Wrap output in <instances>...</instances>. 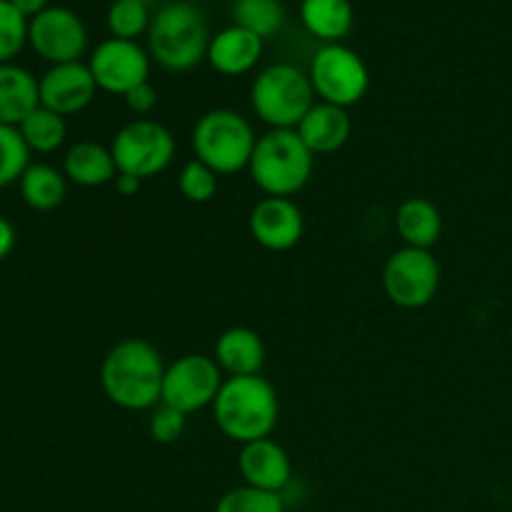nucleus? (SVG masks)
I'll use <instances>...</instances> for the list:
<instances>
[{"label":"nucleus","mask_w":512,"mask_h":512,"mask_svg":"<svg viewBox=\"0 0 512 512\" xmlns=\"http://www.w3.org/2000/svg\"><path fill=\"white\" fill-rule=\"evenodd\" d=\"M163 355L143 338H125L105 353L100 385L113 405L123 410H153L163 400Z\"/></svg>","instance_id":"nucleus-1"},{"label":"nucleus","mask_w":512,"mask_h":512,"mask_svg":"<svg viewBox=\"0 0 512 512\" xmlns=\"http://www.w3.org/2000/svg\"><path fill=\"white\" fill-rule=\"evenodd\" d=\"M215 425L233 443L270 438L280 418V400L273 383L263 375L225 378L213 403Z\"/></svg>","instance_id":"nucleus-2"},{"label":"nucleus","mask_w":512,"mask_h":512,"mask_svg":"<svg viewBox=\"0 0 512 512\" xmlns=\"http://www.w3.org/2000/svg\"><path fill=\"white\" fill-rule=\"evenodd\" d=\"M208 23L193 3L175 0L153 15L148 28V53L160 68L185 73L208 58Z\"/></svg>","instance_id":"nucleus-3"},{"label":"nucleus","mask_w":512,"mask_h":512,"mask_svg":"<svg viewBox=\"0 0 512 512\" xmlns=\"http://www.w3.org/2000/svg\"><path fill=\"white\" fill-rule=\"evenodd\" d=\"M315 155L298 130H268L260 135L250 160V175L268 198H290L310 183Z\"/></svg>","instance_id":"nucleus-4"},{"label":"nucleus","mask_w":512,"mask_h":512,"mask_svg":"<svg viewBox=\"0 0 512 512\" xmlns=\"http://www.w3.org/2000/svg\"><path fill=\"white\" fill-rule=\"evenodd\" d=\"M258 135L248 118L235 110L215 108L200 115L193 128V153L218 175L250 168Z\"/></svg>","instance_id":"nucleus-5"},{"label":"nucleus","mask_w":512,"mask_h":512,"mask_svg":"<svg viewBox=\"0 0 512 512\" xmlns=\"http://www.w3.org/2000/svg\"><path fill=\"white\" fill-rule=\"evenodd\" d=\"M315 90L308 73L290 63H275L258 73L250 88V105L270 130H298L315 105Z\"/></svg>","instance_id":"nucleus-6"},{"label":"nucleus","mask_w":512,"mask_h":512,"mask_svg":"<svg viewBox=\"0 0 512 512\" xmlns=\"http://www.w3.org/2000/svg\"><path fill=\"white\" fill-rule=\"evenodd\" d=\"M110 150H113L118 173L145 180L170 168L175 158V138L158 120L135 118L133 123L123 125L115 133Z\"/></svg>","instance_id":"nucleus-7"},{"label":"nucleus","mask_w":512,"mask_h":512,"mask_svg":"<svg viewBox=\"0 0 512 512\" xmlns=\"http://www.w3.org/2000/svg\"><path fill=\"white\" fill-rule=\"evenodd\" d=\"M308 78L323 103L340 105V108L360 103L370 88V70L365 60L340 43L318 48L310 63Z\"/></svg>","instance_id":"nucleus-8"},{"label":"nucleus","mask_w":512,"mask_h":512,"mask_svg":"<svg viewBox=\"0 0 512 512\" xmlns=\"http://www.w3.org/2000/svg\"><path fill=\"white\" fill-rule=\"evenodd\" d=\"M383 288L390 303L415 310L433 303L440 288V265L430 250L400 248L388 258L383 270Z\"/></svg>","instance_id":"nucleus-9"},{"label":"nucleus","mask_w":512,"mask_h":512,"mask_svg":"<svg viewBox=\"0 0 512 512\" xmlns=\"http://www.w3.org/2000/svg\"><path fill=\"white\" fill-rule=\"evenodd\" d=\"M225 378L215 358L183 355L165 368L163 400L160 403L190 415L215 403Z\"/></svg>","instance_id":"nucleus-10"},{"label":"nucleus","mask_w":512,"mask_h":512,"mask_svg":"<svg viewBox=\"0 0 512 512\" xmlns=\"http://www.w3.org/2000/svg\"><path fill=\"white\" fill-rule=\"evenodd\" d=\"M98 90L110 95H128L150 78V53L135 40L108 38L93 50L88 60Z\"/></svg>","instance_id":"nucleus-11"},{"label":"nucleus","mask_w":512,"mask_h":512,"mask_svg":"<svg viewBox=\"0 0 512 512\" xmlns=\"http://www.w3.org/2000/svg\"><path fill=\"white\" fill-rule=\"evenodd\" d=\"M28 43L50 65L78 63L88 50V28L68 8H45L30 18Z\"/></svg>","instance_id":"nucleus-12"},{"label":"nucleus","mask_w":512,"mask_h":512,"mask_svg":"<svg viewBox=\"0 0 512 512\" xmlns=\"http://www.w3.org/2000/svg\"><path fill=\"white\" fill-rule=\"evenodd\" d=\"M250 235L273 253H285L300 243L305 230L303 210L290 198H263L250 210Z\"/></svg>","instance_id":"nucleus-13"},{"label":"nucleus","mask_w":512,"mask_h":512,"mask_svg":"<svg viewBox=\"0 0 512 512\" xmlns=\"http://www.w3.org/2000/svg\"><path fill=\"white\" fill-rule=\"evenodd\" d=\"M38 93L43 108L68 118V115L80 113V110L93 103L95 93H98V83H95L88 65L78 60V63L53 65L38 80Z\"/></svg>","instance_id":"nucleus-14"},{"label":"nucleus","mask_w":512,"mask_h":512,"mask_svg":"<svg viewBox=\"0 0 512 512\" xmlns=\"http://www.w3.org/2000/svg\"><path fill=\"white\" fill-rule=\"evenodd\" d=\"M238 470L245 485L268 490V493H283L285 485L293 478V465H290L288 453L273 438L245 443L238 455Z\"/></svg>","instance_id":"nucleus-15"},{"label":"nucleus","mask_w":512,"mask_h":512,"mask_svg":"<svg viewBox=\"0 0 512 512\" xmlns=\"http://www.w3.org/2000/svg\"><path fill=\"white\" fill-rule=\"evenodd\" d=\"M298 135L308 145L310 153L328 155L348 143L353 135V120H350L348 108L318 100L298 125Z\"/></svg>","instance_id":"nucleus-16"},{"label":"nucleus","mask_w":512,"mask_h":512,"mask_svg":"<svg viewBox=\"0 0 512 512\" xmlns=\"http://www.w3.org/2000/svg\"><path fill=\"white\" fill-rule=\"evenodd\" d=\"M260 55H263V38L240 28V25H230V28L220 30L218 35L210 38L205 60L220 75L235 78V75L250 73L258 65Z\"/></svg>","instance_id":"nucleus-17"},{"label":"nucleus","mask_w":512,"mask_h":512,"mask_svg":"<svg viewBox=\"0 0 512 512\" xmlns=\"http://www.w3.org/2000/svg\"><path fill=\"white\" fill-rule=\"evenodd\" d=\"M215 363L220 365L228 378H243V375H260L265 365V343L255 330L228 328L215 343Z\"/></svg>","instance_id":"nucleus-18"},{"label":"nucleus","mask_w":512,"mask_h":512,"mask_svg":"<svg viewBox=\"0 0 512 512\" xmlns=\"http://www.w3.org/2000/svg\"><path fill=\"white\" fill-rule=\"evenodd\" d=\"M63 173L70 183L80 188H100V185L115 183L118 165H115L113 150L93 140H83L65 153Z\"/></svg>","instance_id":"nucleus-19"},{"label":"nucleus","mask_w":512,"mask_h":512,"mask_svg":"<svg viewBox=\"0 0 512 512\" xmlns=\"http://www.w3.org/2000/svg\"><path fill=\"white\" fill-rule=\"evenodd\" d=\"M38 105V78L20 65H0V125L18 128Z\"/></svg>","instance_id":"nucleus-20"},{"label":"nucleus","mask_w":512,"mask_h":512,"mask_svg":"<svg viewBox=\"0 0 512 512\" xmlns=\"http://www.w3.org/2000/svg\"><path fill=\"white\" fill-rule=\"evenodd\" d=\"M395 228L408 248L430 250L443 235V215L428 198H408L400 203Z\"/></svg>","instance_id":"nucleus-21"},{"label":"nucleus","mask_w":512,"mask_h":512,"mask_svg":"<svg viewBox=\"0 0 512 512\" xmlns=\"http://www.w3.org/2000/svg\"><path fill=\"white\" fill-rule=\"evenodd\" d=\"M300 20L313 38L325 45L340 43L353 30V5L350 0H303Z\"/></svg>","instance_id":"nucleus-22"},{"label":"nucleus","mask_w":512,"mask_h":512,"mask_svg":"<svg viewBox=\"0 0 512 512\" xmlns=\"http://www.w3.org/2000/svg\"><path fill=\"white\" fill-rule=\"evenodd\" d=\"M20 195L25 205L38 213H48L63 205L65 193H68V178L58 168L45 163H30L28 170L20 178Z\"/></svg>","instance_id":"nucleus-23"},{"label":"nucleus","mask_w":512,"mask_h":512,"mask_svg":"<svg viewBox=\"0 0 512 512\" xmlns=\"http://www.w3.org/2000/svg\"><path fill=\"white\" fill-rule=\"evenodd\" d=\"M20 135H23L25 145L30 148V153H53L68 138V123H65L63 115L53 113V110L38 108L18 125Z\"/></svg>","instance_id":"nucleus-24"},{"label":"nucleus","mask_w":512,"mask_h":512,"mask_svg":"<svg viewBox=\"0 0 512 512\" xmlns=\"http://www.w3.org/2000/svg\"><path fill=\"white\" fill-rule=\"evenodd\" d=\"M233 18L235 25L265 40L283 28L285 8L280 0H235Z\"/></svg>","instance_id":"nucleus-25"},{"label":"nucleus","mask_w":512,"mask_h":512,"mask_svg":"<svg viewBox=\"0 0 512 512\" xmlns=\"http://www.w3.org/2000/svg\"><path fill=\"white\" fill-rule=\"evenodd\" d=\"M30 165V148L13 125H0V188L20 183Z\"/></svg>","instance_id":"nucleus-26"},{"label":"nucleus","mask_w":512,"mask_h":512,"mask_svg":"<svg viewBox=\"0 0 512 512\" xmlns=\"http://www.w3.org/2000/svg\"><path fill=\"white\" fill-rule=\"evenodd\" d=\"M150 20L153 18L148 13V5L138 0H113L108 8V30L113 38L135 40L138 35L148 33Z\"/></svg>","instance_id":"nucleus-27"},{"label":"nucleus","mask_w":512,"mask_h":512,"mask_svg":"<svg viewBox=\"0 0 512 512\" xmlns=\"http://www.w3.org/2000/svg\"><path fill=\"white\" fill-rule=\"evenodd\" d=\"M215 512H285V503L280 493L240 485V488L228 490L218 500Z\"/></svg>","instance_id":"nucleus-28"},{"label":"nucleus","mask_w":512,"mask_h":512,"mask_svg":"<svg viewBox=\"0 0 512 512\" xmlns=\"http://www.w3.org/2000/svg\"><path fill=\"white\" fill-rule=\"evenodd\" d=\"M30 20L10 0H0V65L10 63L28 43Z\"/></svg>","instance_id":"nucleus-29"},{"label":"nucleus","mask_w":512,"mask_h":512,"mask_svg":"<svg viewBox=\"0 0 512 512\" xmlns=\"http://www.w3.org/2000/svg\"><path fill=\"white\" fill-rule=\"evenodd\" d=\"M180 193L190 200V203H210L218 193V173L203 163V160L193 158L183 165L180 170Z\"/></svg>","instance_id":"nucleus-30"},{"label":"nucleus","mask_w":512,"mask_h":512,"mask_svg":"<svg viewBox=\"0 0 512 512\" xmlns=\"http://www.w3.org/2000/svg\"><path fill=\"white\" fill-rule=\"evenodd\" d=\"M185 425H188V415L170 408V405L160 403L158 408H153V415H150L148 433L155 443L170 445V443H178V440L183 438Z\"/></svg>","instance_id":"nucleus-31"},{"label":"nucleus","mask_w":512,"mask_h":512,"mask_svg":"<svg viewBox=\"0 0 512 512\" xmlns=\"http://www.w3.org/2000/svg\"><path fill=\"white\" fill-rule=\"evenodd\" d=\"M125 105H128L135 115L153 113L155 105H158V90H155L153 83L148 80V83L138 85V88H133L125 95Z\"/></svg>","instance_id":"nucleus-32"},{"label":"nucleus","mask_w":512,"mask_h":512,"mask_svg":"<svg viewBox=\"0 0 512 512\" xmlns=\"http://www.w3.org/2000/svg\"><path fill=\"white\" fill-rule=\"evenodd\" d=\"M15 240H18V235H15L13 223L0 215V260H5L10 253H13Z\"/></svg>","instance_id":"nucleus-33"},{"label":"nucleus","mask_w":512,"mask_h":512,"mask_svg":"<svg viewBox=\"0 0 512 512\" xmlns=\"http://www.w3.org/2000/svg\"><path fill=\"white\" fill-rule=\"evenodd\" d=\"M113 185H115V190H118V195H123V198H133V195H138L143 180L135 178V175H128V173H118V178H115Z\"/></svg>","instance_id":"nucleus-34"},{"label":"nucleus","mask_w":512,"mask_h":512,"mask_svg":"<svg viewBox=\"0 0 512 512\" xmlns=\"http://www.w3.org/2000/svg\"><path fill=\"white\" fill-rule=\"evenodd\" d=\"M25 18H35V15L43 13L45 8H50L48 0H10Z\"/></svg>","instance_id":"nucleus-35"},{"label":"nucleus","mask_w":512,"mask_h":512,"mask_svg":"<svg viewBox=\"0 0 512 512\" xmlns=\"http://www.w3.org/2000/svg\"><path fill=\"white\" fill-rule=\"evenodd\" d=\"M138 3H143V5H148V8H150V5H153V3H155V0H138Z\"/></svg>","instance_id":"nucleus-36"},{"label":"nucleus","mask_w":512,"mask_h":512,"mask_svg":"<svg viewBox=\"0 0 512 512\" xmlns=\"http://www.w3.org/2000/svg\"><path fill=\"white\" fill-rule=\"evenodd\" d=\"M185 3H190V0H185Z\"/></svg>","instance_id":"nucleus-37"}]
</instances>
